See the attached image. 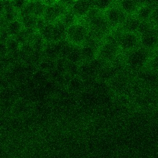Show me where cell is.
Segmentation results:
<instances>
[{"instance_id": "obj_40", "label": "cell", "mask_w": 158, "mask_h": 158, "mask_svg": "<svg viewBox=\"0 0 158 158\" xmlns=\"http://www.w3.org/2000/svg\"><path fill=\"white\" fill-rule=\"evenodd\" d=\"M59 1L69 9H70V7L72 6L73 4L75 2V1Z\"/></svg>"}, {"instance_id": "obj_12", "label": "cell", "mask_w": 158, "mask_h": 158, "mask_svg": "<svg viewBox=\"0 0 158 158\" xmlns=\"http://www.w3.org/2000/svg\"><path fill=\"white\" fill-rule=\"evenodd\" d=\"M140 22L141 21L135 16L128 15L125 21L120 27L124 32L137 33Z\"/></svg>"}, {"instance_id": "obj_34", "label": "cell", "mask_w": 158, "mask_h": 158, "mask_svg": "<svg viewBox=\"0 0 158 158\" xmlns=\"http://www.w3.org/2000/svg\"><path fill=\"white\" fill-rule=\"evenodd\" d=\"M48 23L46 21L43 19V17H39L37 18L36 25H35V30L37 32H40L46 25Z\"/></svg>"}, {"instance_id": "obj_7", "label": "cell", "mask_w": 158, "mask_h": 158, "mask_svg": "<svg viewBox=\"0 0 158 158\" xmlns=\"http://www.w3.org/2000/svg\"><path fill=\"white\" fill-rule=\"evenodd\" d=\"M140 47L150 51L158 45V28L154 26L146 33L139 36Z\"/></svg>"}, {"instance_id": "obj_31", "label": "cell", "mask_w": 158, "mask_h": 158, "mask_svg": "<svg viewBox=\"0 0 158 158\" xmlns=\"http://www.w3.org/2000/svg\"><path fill=\"white\" fill-rule=\"evenodd\" d=\"M6 46L8 51V54H13L17 52L20 48V45L14 39V38H10L6 43Z\"/></svg>"}, {"instance_id": "obj_24", "label": "cell", "mask_w": 158, "mask_h": 158, "mask_svg": "<svg viewBox=\"0 0 158 158\" xmlns=\"http://www.w3.org/2000/svg\"><path fill=\"white\" fill-rule=\"evenodd\" d=\"M22 23L23 26V28L29 29V28H34L35 29L36 22L37 20V17H35L33 15H29L22 18L19 19Z\"/></svg>"}, {"instance_id": "obj_15", "label": "cell", "mask_w": 158, "mask_h": 158, "mask_svg": "<svg viewBox=\"0 0 158 158\" xmlns=\"http://www.w3.org/2000/svg\"><path fill=\"white\" fill-rule=\"evenodd\" d=\"M80 49L83 62H89L98 56V51L91 46L83 44L80 46Z\"/></svg>"}, {"instance_id": "obj_26", "label": "cell", "mask_w": 158, "mask_h": 158, "mask_svg": "<svg viewBox=\"0 0 158 158\" xmlns=\"http://www.w3.org/2000/svg\"><path fill=\"white\" fill-rule=\"evenodd\" d=\"M77 17L72 12V10L70 9H68V10L61 17L60 20L68 28L70 26L77 23Z\"/></svg>"}, {"instance_id": "obj_42", "label": "cell", "mask_w": 158, "mask_h": 158, "mask_svg": "<svg viewBox=\"0 0 158 158\" xmlns=\"http://www.w3.org/2000/svg\"><path fill=\"white\" fill-rule=\"evenodd\" d=\"M157 48H158V45H157Z\"/></svg>"}, {"instance_id": "obj_19", "label": "cell", "mask_w": 158, "mask_h": 158, "mask_svg": "<svg viewBox=\"0 0 158 158\" xmlns=\"http://www.w3.org/2000/svg\"><path fill=\"white\" fill-rule=\"evenodd\" d=\"M67 86L72 92H78L85 88L83 80L79 77H72L67 85Z\"/></svg>"}, {"instance_id": "obj_13", "label": "cell", "mask_w": 158, "mask_h": 158, "mask_svg": "<svg viewBox=\"0 0 158 158\" xmlns=\"http://www.w3.org/2000/svg\"><path fill=\"white\" fill-rule=\"evenodd\" d=\"M154 8V7L144 2V4L141 6L137 10L135 17L141 22H148L151 18Z\"/></svg>"}, {"instance_id": "obj_5", "label": "cell", "mask_w": 158, "mask_h": 158, "mask_svg": "<svg viewBox=\"0 0 158 158\" xmlns=\"http://www.w3.org/2000/svg\"><path fill=\"white\" fill-rule=\"evenodd\" d=\"M104 13L106 19L112 27L121 26L128 17L118 6L115 5L110 7Z\"/></svg>"}, {"instance_id": "obj_9", "label": "cell", "mask_w": 158, "mask_h": 158, "mask_svg": "<svg viewBox=\"0 0 158 158\" xmlns=\"http://www.w3.org/2000/svg\"><path fill=\"white\" fill-rule=\"evenodd\" d=\"M67 27L61 22L60 20L56 21L54 23L51 42L56 43L62 40L67 39Z\"/></svg>"}, {"instance_id": "obj_4", "label": "cell", "mask_w": 158, "mask_h": 158, "mask_svg": "<svg viewBox=\"0 0 158 158\" xmlns=\"http://www.w3.org/2000/svg\"><path fill=\"white\" fill-rule=\"evenodd\" d=\"M119 46L117 44L104 41L98 51V57L106 62H113L118 56Z\"/></svg>"}, {"instance_id": "obj_39", "label": "cell", "mask_w": 158, "mask_h": 158, "mask_svg": "<svg viewBox=\"0 0 158 158\" xmlns=\"http://www.w3.org/2000/svg\"><path fill=\"white\" fill-rule=\"evenodd\" d=\"M7 22H6L3 15H0V29L6 28Z\"/></svg>"}, {"instance_id": "obj_17", "label": "cell", "mask_w": 158, "mask_h": 158, "mask_svg": "<svg viewBox=\"0 0 158 158\" xmlns=\"http://www.w3.org/2000/svg\"><path fill=\"white\" fill-rule=\"evenodd\" d=\"M139 78L144 83L148 85H154L158 81V76L151 70L143 71L139 73Z\"/></svg>"}, {"instance_id": "obj_10", "label": "cell", "mask_w": 158, "mask_h": 158, "mask_svg": "<svg viewBox=\"0 0 158 158\" xmlns=\"http://www.w3.org/2000/svg\"><path fill=\"white\" fill-rule=\"evenodd\" d=\"M144 4V2L135 1H122L118 2L120 8L128 15L136 14L138 8Z\"/></svg>"}, {"instance_id": "obj_29", "label": "cell", "mask_w": 158, "mask_h": 158, "mask_svg": "<svg viewBox=\"0 0 158 158\" xmlns=\"http://www.w3.org/2000/svg\"><path fill=\"white\" fill-rule=\"evenodd\" d=\"M114 6V2L111 1H94V7L104 12L108 10L110 7Z\"/></svg>"}, {"instance_id": "obj_36", "label": "cell", "mask_w": 158, "mask_h": 158, "mask_svg": "<svg viewBox=\"0 0 158 158\" xmlns=\"http://www.w3.org/2000/svg\"><path fill=\"white\" fill-rule=\"evenodd\" d=\"M151 68L154 70H158V53L154 55L149 60Z\"/></svg>"}, {"instance_id": "obj_11", "label": "cell", "mask_w": 158, "mask_h": 158, "mask_svg": "<svg viewBox=\"0 0 158 158\" xmlns=\"http://www.w3.org/2000/svg\"><path fill=\"white\" fill-rule=\"evenodd\" d=\"M43 53L45 58L52 60H56L60 57V50L57 43L46 42Z\"/></svg>"}, {"instance_id": "obj_37", "label": "cell", "mask_w": 158, "mask_h": 158, "mask_svg": "<svg viewBox=\"0 0 158 158\" xmlns=\"http://www.w3.org/2000/svg\"><path fill=\"white\" fill-rule=\"evenodd\" d=\"M151 19L155 25L158 26V7L154 8Z\"/></svg>"}, {"instance_id": "obj_38", "label": "cell", "mask_w": 158, "mask_h": 158, "mask_svg": "<svg viewBox=\"0 0 158 158\" xmlns=\"http://www.w3.org/2000/svg\"><path fill=\"white\" fill-rule=\"evenodd\" d=\"M8 54V51L6 44L5 43L0 42V57L5 56Z\"/></svg>"}, {"instance_id": "obj_22", "label": "cell", "mask_w": 158, "mask_h": 158, "mask_svg": "<svg viewBox=\"0 0 158 158\" xmlns=\"http://www.w3.org/2000/svg\"><path fill=\"white\" fill-rule=\"evenodd\" d=\"M29 42L32 44L34 51H43L46 43L38 32L35 34Z\"/></svg>"}, {"instance_id": "obj_30", "label": "cell", "mask_w": 158, "mask_h": 158, "mask_svg": "<svg viewBox=\"0 0 158 158\" xmlns=\"http://www.w3.org/2000/svg\"><path fill=\"white\" fill-rule=\"evenodd\" d=\"M66 73H67L71 77H78L79 64L67 61V66H66Z\"/></svg>"}, {"instance_id": "obj_32", "label": "cell", "mask_w": 158, "mask_h": 158, "mask_svg": "<svg viewBox=\"0 0 158 158\" xmlns=\"http://www.w3.org/2000/svg\"><path fill=\"white\" fill-rule=\"evenodd\" d=\"M154 25H152V23H151L149 21L148 22H145V21H141L140 24L139 25L138 31H137V34L140 36L142 35L146 32H148L149 30H150Z\"/></svg>"}, {"instance_id": "obj_41", "label": "cell", "mask_w": 158, "mask_h": 158, "mask_svg": "<svg viewBox=\"0 0 158 158\" xmlns=\"http://www.w3.org/2000/svg\"><path fill=\"white\" fill-rule=\"evenodd\" d=\"M4 12V6L3 1H0V15H3Z\"/></svg>"}, {"instance_id": "obj_16", "label": "cell", "mask_w": 158, "mask_h": 158, "mask_svg": "<svg viewBox=\"0 0 158 158\" xmlns=\"http://www.w3.org/2000/svg\"><path fill=\"white\" fill-rule=\"evenodd\" d=\"M66 60L70 62L77 64H81L83 62V60L81 54L80 46L73 44L72 49L70 50L69 54L67 57Z\"/></svg>"}, {"instance_id": "obj_18", "label": "cell", "mask_w": 158, "mask_h": 158, "mask_svg": "<svg viewBox=\"0 0 158 158\" xmlns=\"http://www.w3.org/2000/svg\"><path fill=\"white\" fill-rule=\"evenodd\" d=\"M6 29L10 37L14 38L23 29V26L21 22L18 19L9 22L7 25Z\"/></svg>"}, {"instance_id": "obj_33", "label": "cell", "mask_w": 158, "mask_h": 158, "mask_svg": "<svg viewBox=\"0 0 158 158\" xmlns=\"http://www.w3.org/2000/svg\"><path fill=\"white\" fill-rule=\"evenodd\" d=\"M27 1H12V3L14 8L18 12L21 10L27 4Z\"/></svg>"}, {"instance_id": "obj_6", "label": "cell", "mask_w": 158, "mask_h": 158, "mask_svg": "<svg viewBox=\"0 0 158 158\" xmlns=\"http://www.w3.org/2000/svg\"><path fill=\"white\" fill-rule=\"evenodd\" d=\"M139 36L135 33L123 32L118 41L120 49L126 52L135 49L139 48Z\"/></svg>"}, {"instance_id": "obj_20", "label": "cell", "mask_w": 158, "mask_h": 158, "mask_svg": "<svg viewBox=\"0 0 158 158\" xmlns=\"http://www.w3.org/2000/svg\"><path fill=\"white\" fill-rule=\"evenodd\" d=\"M31 78L36 85H43L49 80L48 72L38 69L34 73Z\"/></svg>"}, {"instance_id": "obj_14", "label": "cell", "mask_w": 158, "mask_h": 158, "mask_svg": "<svg viewBox=\"0 0 158 158\" xmlns=\"http://www.w3.org/2000/svg\"><path fill=\"white\" fill-rule=\"evenodd\" d=\"M4 12L3 15L7 23L18 19V12L13 7L12 1H3Z\"/></svg>"}, {"instance_id": "obj_28", "label": "cell", "mask_w": 158, "mask_h": 158, "mask_svg": "<svg viewBox=\"0 0 158 158\" xmlns=\"http://www.w3.org/2000/svg\"><path fill=\"white\" fill-rule=\"evenodd\" d=\"M54 23H47L46 25L39 32L45 42H51Z\"/></svg>"}, {"instance_id": "obj_35", "label": "cell", "mask_w": 158, "mask_h": 158, "mask_svg": "<svg viewBox=\"0 0 158 158\" xmlns=\"http://www.w3.org/2000/svg\"><path fill=\"white\" fill-rule=\"evenodd\" d=\"M10 38L6 28L0 29V42L6 43Z\"/></svg>"}, {"instance_id": "obj_21", "label": "cell", "mask_w": 158, "mask_h": 158, "mask_svg": "<svg viewBox=\"0 0 158 158\" xmlns=\"http://www.w3.org/2000/svg\"><path fill=\"white\" fill-rule=\"evenodd\" d=\"M89 64L93 72L98 78L99 73L104 68L105 66H106L107 62L97 56L96 58L89 62Z\"/></svg>"}, {"instance_id": "obj_27", "label": "cell", "mask_w": 158, "mask_h": 158, "mask_svg": "<svg viewBox=\"0 0 158 158\" xmlns=\"http://www.w3.org/2000/svg\"><path fill=\"white\" fill-rule=\"evenodd\" d=\"M111 86L117 91H121L125 88L127 86V80L123 77H117V75L111 80Z\"/></svg>"}, {"instance_id": "obj_2", "label": "cell", "mask_w": 158, "mask_h": 158, "mask_svg": "<svg viewBox=\"0 0 158 158\" xmlns=\"http://www.w3.org/2000/svg\"><path fill=\"white\" fill-rule=\"evenodd\" d=\"M89 30L84 23L77 22L67 28L66 38L72 44L81 46Z\"/></svg>"}, {"instance_id": "obj_1", "label": "cell", "mask_w": 158, "mask_h": 158, "mask_svg": "<svg viewBox=\"0 0 158 158\" xmlns=\"http://www.w3.org/2000/svg\"><path fill=\"white\" fill-rule=\"evenodd\" d=\"M150 59L149 51L139 47L128 52L126 63L131 69H141L146 65Z\"/></svg>"}, {"instance_id": "obj_23", "label": "cell", "mask_w": 158, "mask_h": 158, "mask_svg": "<svg viewBox=\"0 0 158 158\" xmlns=\"http://www.w3.org/2000/svg\"><path fill=\"white\" fill-rule=\"evenodd\" d=\"M46 5L41 1H33L32 15L35 17H43L45 11Z\"/></svg>"}, {"instance_id": "obj_3", "label": "cell", "mask_w": 158, "mask_h": 158, "mask_svg": "<svg viewBox=\"0 0 158 158\" xmlns=\"http://www.w3.org/2000/svg\"><path fill=\"white\" fill-rule=\"evenodd\" d=\"M68 9L60 1H56L52 5L46 6L43 17L48 23H54L61 19Z\"/></svg>"}, {"instance_id": "obj_8", "label": "cell", "mask_w": 158, "mask_h": 158, "mask_svg": "<svg viewBox=\"0 0 158 158\" xmlns=\"http://www.w3.org/2000/svg\"><path fill=\"white\" fill-rule=\"evenodd\" d=\"M93 7H94V1H75L70 9L77 18H84Z\"/></svg>"}, {"instance_id": "obj_25", "label": "cell", "mask_w": 158, "mask_h": 158, "mask_svg": "<svg viewBox=\"0 0 158 158\" xmlns=\"http://www.w3.org/2000/svg\"><path fill=\"white\" fill-rule=\"evenodd\" d=\"M56 67V60H52L48 58H44L38 64V69L43 71L49 72Z\"/></svg>"}]
</instances>
